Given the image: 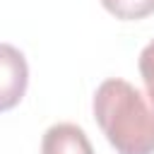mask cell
Masks as SVG:
<instances>
[{
  "label": "cell",
  "instance_id": "4",
  "mask_svg": "<svg viewBox=\"0 0 154 154\" xmlns=\"http://www.w3.org/2000/svg\"><path fill=\"white\" fill-rule=\"evenodd\" d=\"M101 5L118 19H144L154 12V0H101Z\"/></svg>",
  "mask_w": 154,
  "mask_h": 154
},
{
  "label": "cell",
  "instance_id": "5",
  "mask_svg": "<svg viewBox=\"0 0 154 154\" xmlns=\"http://www.w3.org/2000/svg\"><path fill=\"white\" fill-rule=\"evenodd\" d=\"M140 75L149 91H154V38L142 48L140 53Z\"/></svg>",
  "mask_w": 154,
  "mask_h": 154
},
{
  "label": "cell",
  "instance_id": "2",
  "mask_svg": "<svg viewBox=\"0 0 154 154\" xmlns=\"http://www.w3.org/2000/svg\"><path fill=\"white\" fill-rule=\"evenodd\" d=\"M29 84L26 58L19 48L10 43H0V111L14 108Z\"/></svg>",
  "mask_w": 154,
  "mask_h": 154
},
{
  "label": "cell",
  "instance_id": "1",
  "mask_svg": "<svg viewBox=\"0 0 154 154\" xmlns=\"http://www.w3.org/2000/svg\"><path fill=\"white\" fill-rule=\"evenodd\" d=\"M94 118L118 154H154V91L106 79L94 94Z\"/></svg>",
  "mask_w": 154,
  "mask_h": 154
},
{
  "label": "cell",
  "instance_id": "3",
  "mask_svg": "<svg viewBox=\"0 0 154 154\" xmlns=\"http://www.w3.org/2000/svg\"><path fill=\"white\" fill-rule=\"evenodd\" d=\"M43 154H94L89 137L75 123H58L51 125L41 142Z\"/></svg>",
  "mask_w": 154,
  "mask_h": 154
}]
</instances>
